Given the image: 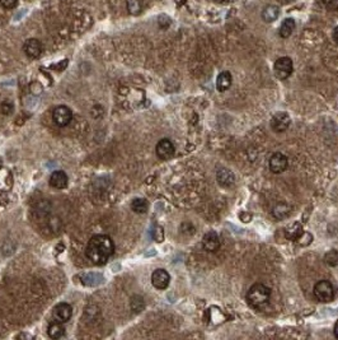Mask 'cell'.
Returning <instances> with one entry per match:
<instances>
[{
  "label": "cell",
  "mask_w": 338,
  "mask_h": 340,
  "mask_svg": "<svg viewBox=\"0 0 338 340\" xmlns=\"http://www.w3.org/2000/svg\"><path fill=\"white\" fill-rule=\"evenodd\" d=\"M115 252V243L106 235H95L89 240L85 255L95 265H103Z\"/></svg>",
  "instance_id": "obj_1"
},
{
  "label": "cell",
  "mask_w": 338,
  "mask_h": 340,
  "mask_svg": "<svg viewBox=\"0 0 338 340\" xmlns=\"http://www.w3.org/2000/svg\"><path fill=\"white\" fill-rule=\"evenodd\" d=\"M271 289L262 283H256L250 287L247 293V302L252 308L261 309L270 302Z\"/></svg>",
  "instance_id": "obj_2"
},
{
  "label": "cell",
  "mask_w": 338,
  "mask_h": 340,
  "mask_svg": "<svg viewBox=\"0 0 338 340\" xmlns=\"http://www.w3.org/2000/svg\"><path fill=\"white\" fill-rule=\"evenodd\" d=\"M314 296L321 302H331L335 298V287L329 280H319L314 286Z\"/></svg>",
  "instance_id": "obj_3"
},
{
  "label": "cell",
  "mask_w": 338,
  "mask_h": 340,
  "mask_svg": "<svg viewBox=\"0 0 338 340\" xmlns=\"http://www.w3.org/2000/svg\"><path fill=\"white\" fill-rule=\"evenodd\" d=\"M292 70H294V64H292V60L288 56L278 58L274 65L275 75L281 81L288 79L292 74Z\"/></svg>",
  "instance_id": "obj_4"
},
{
  "label": "cell",
  "mask_w": 338,
  "mask_h": 340,
  "mask_svg": "<svg viewBox=\"0 0 338 340\" xmlns=\"http://www.w3.org/2000/svg\"><path fill=\"white\" fill-rule=\"evenodd\" d=\"M288 166V157L280 153V152L272 154V157L270 158V162H268V167H270L271 172H274V174H282L284 171H286Z\"/></svg>",
  "instance_id": "obj_5"
},
{
  "label": "cell",
  "mask_w": 338,
  "mask_h": 340,
  "mask_svg": "<svg viewBox=\"0 0 338 340\" xmlns=\"http://www.w3.org/2000/svg\"><path fill=\"white\" fill-rule=\"evenodd\" d=\"M290 124V116L286 113H277L271 119V128L276 133H284V131H286L289 129Z\"/></svg>",
  "instance_id": "obj_6"
},
{
  "label": "cell",
  "mask_w": 338,
  "mask_h": 340,
  "mask_svg": "<svg viewBox=\"0 0 338 340\" xmlns=\"http://www.w3.org/2000/svg\"><path fill=\"white\" fill-rule=\"evenodd\" d=\"M73 113L66 106H58L52 113V119L58 126H66L71 121Z\"/></svg>",
  "instance_id": "obj_7"
},
{
  "label": "cell",
  "mask_w": 338,
  "mask_h": 340,
  "mask_svg": "<svg viewBox=\"0 0 338 340\" xmlns=\"http://www.w3.org/2000/svg\"><path fill=\"white\" fill-rule=\"evenodd\" d=\"M23 51L28 58L37 59L40 58L42 51H44V46H42L41 41L37 40V38H30V40L24 42Z\"/></svg>",
  "instance_id": "obj_8"
},
{
  "label": "cell",
  "mask_w": 338,
  "mask_h": 340,
  "mask_svg": "<svg viewBox=\"0 0 338 340\" xmlns=\"http://www.w3.org/2000/svg\"><path fill=\"white\" fill-rule=\"evenodd\" d=\"M156 156L159 157L160 160H169L174 156V152H176V148H174V144L170 142L169 139H162L159 143L156 144Z\"/></svg>",
  "instance_id": "obj_9"
},
{
  "label": "cell",
  "mask_w": 338,
  "mask_h": 340,
  "mask_svg": "<svg viewBox=\"0 0 338 340\" xmlns=\"http://www.w3.org/2000/svg\"><path fill=\"white\" fill-rule=\"evenodd\" d=\"M169 282H170V275L164 269H156L152 274V283L156 289L160 291L166 289L169 286Z\"/></svg>",
  "instance_id": "obj_10"
},
{
  "label": "cell",
  "mask_w": 338,
  "mask_h": 340,
  "mask_svg": "<svg viewBox=\"0 0 338 340\" xmlns=\"http://www.w3.org/2000/svg\"><path fill=\"white\" fill-rule=\"evenodd\" d=\"M73 316V308L69 303L61 302L54 308V319L60 323H68Z\"/></svg>",
  "instance_id": "obj_11"
},
{
  "label": "cell",
  "mask_w": 338,
  "mask_h": 340,
  "mask_svg": "<svg viewBox=\"0 0 338 340\" xmlns=\"http://www.w3.org/2000/svg\"><path fill=\"white\" fill-rule=\"evenodd\" d=\"M203 248L209 252H215L220 247V238L216 232L210 231L202 238Z\"/></svg>",
  "instance_id": "obj_12"
},
{
  "label": "cell",
  "mask_w": 338,
  "mask_h": 340,
  "mask_svg": "<svg viewBox=\"0 0 338 340\" xmlns=\"http://www.w3.org/2000/svg\"><path fill=\"white\" fill-rule=\"evenodd\" d=\"M50 186H52L54 189H65L68 186V176L65 174L64 171H55L54 174L50 176Z\"/></svg>",
  "instance_id": "obj_13"
},
{
  "label": "cell",
  "mask_w": 338,
  "mask_h": 340,
  "mask_svg": "<svg viewBox=\"0 0 338 340\" xmlns=\"http://www.w3.org/2000/svg\"><path fill=\"white\" fill-rule=\"evenodd\" d=\"M233 82V78H231V74L229 72H221L217 75L216 79V88L219 92H225L230 88Z\"/></svg>",
  "instance_id": "obj_14"
},
{
  "label": "cell",
  "mask_w": 338,
  "mask_h": 340,
  "mask_svg": "<svg viewBox=\"0 0 338 340\" xmlns=\"http://www.w3.org/2000/svg\"><path fill=\"white\" fill-rule=\"evenodd\" d=\"M303 226L299 223V222H294L291 223L289 227H286V231H285V235H286V238L291 240V241H296L300 235L303 233Z\"/></svg>",
  "instance_id": "obj_15"
},
{
  "label": "cell",
  "mask_w": 338,
  "mask_h": 340,
  "mask_svg": "<svg viewBox=\"0 0 338 340\" xmlns=\"http://www.w3.org/2000/svg\"><path fill=\"white\" fill-rule=\"evenodd\" d=\"M295 27H296V23H295L294 19H292V18H286V19L282 22V24H281L278 33H280V36L282 38H288L290 37L291 33L294 32Z\"/></svg>",
  "instance_id": "obj_16"
},
{
  "label": "cell",
  "mask_w": 338,
  "mask_h": 340,
  "mask_svg": "<svg viewBox=\"0 0 338 340\" xmlns=\"http://www.w3.org/2000/svg\"><path fill=\"white\" fill-rule=\"evenodd\" d=\"M47 334L51 339H60L61 337H64L65 327L62 326V323L55 321V323L51 324L50 326H48Z\"/></svg>",
  "instance_id": "obj_17"
},
{
  "label": "cell",
  "mask_w": 338,
  "mask_h": 340,
  "mask_svg": "<svg viewBox=\"0 0 338 340\" xmlns=\"http://www.w3.org/2000/svg\"><path fill=\"white\" fill-rule=\"evenodd\" d=\"M81 282L84 283L85 286H88V287L98 286L99 283L103 282V275H102V274H97V273H88V274H83V275H81Z\"/></svg>",
  "instance_id": "obj_18"
},
{
  "label": "cell",
  "mask_w": 338,
  "mask_h": 340,
  "mask_svg": "<svg viewBox=\"0 0 338 340\" xmlns=\"http://www.w3.org/2000/svg\"><path fill=\"white\" fill-rule=\"evenodd\" d=\"M278 14H280V9L276 5H268L262 12V18H263L264 22L271 23V22H275L277 19Z\"/></svg>",
  "instance_id": "obj_19"
},
{
  "label": "cell",
  "mask_w": 338,
  "mask_h": 340,
  "mask_svg": "<svg viewBox=\"0 0 338 340\" xmlns=\"http://www.w3.org/2000/svg\"><path fill=\"white\" fill-rule=\"evenodd\" d=\"M131 208H132V210L135 211V213H138V214H144V213L148 211L149 203H148L145 199H142V197H136V199L132 200Z\"/></svg>",
  "instance_id": "obj_20"
},
{
  "label": "cell",
  "mask_w": 338,
  "mask_h": 340,
  "mask_svg": "<svg viewBox=\"0 0 338 340\" xmlns=\"http://www.w3.org/2000/svg\"><path fill=\"white\" fill-rule=\"evenodd\" d=\"M289 211H290V208H289L288 204H285V203H280V204H277L276 207L274 208V215L277 219H284L286 215L289 214Z\"/></svg>",
  "instance_id": "obj_21"
},
{
  "label": "cell",
  "mask_w": 338,
  "mask_h": 340,
  "mask_svg": "<svg viewBox=\"0 0 338 340\" xmlns=\"http://www.w3.org/2000/svg\"><path fill=\"white\" fill-rule=\"evenodd\" d=\"M325 262L329 266H338V250H331L324 256Z\"/></svg>",
  "instance_id": "obj_22"
},
{
  "label": "cell",
  "mask_w": 338,
  "mask_h": 340,
  "mask_svg": "<svg viewBox=\"0 0 338 340\" xmlns=\"http://www.w3.org/2000/svg\"><path fill=\"white\" fill-rule=\"evenodd\" d=\"M131 309H134L135 312H140L144 309V301H142V297L140 296H134L131 298Z\"/></svg>",
  "instance_id": "obj_23"
},
{
  "label": "cell",
  "mask_w": 338,
  "mask_h": 340,
  "mask_svg": "<svg viewBox=\"0 0 338 340\" xmlns=\"http://www.w3.org/2000/svg\"><path fill=\"white\" fill-rule=\"evenodd\" d=\"M127 9L131 14H139L141 11V4L139 0H129L127 1Z\"/></svg>",
  "instance_id": "obj_24"
},
{
  "label": "cell",
  "mask_w": 338,
  "mask_h": 340,
  "mask_svg": "<svg viewBox=\"0 0 338 340\" xmlns=\"http://www.w3.org/2000/svg\"><path fill=\"white\" fill-rule=\"evenodd\" d=\"M311 241H313V236H311L310 233H308V232H303V233L300 235V237L296 240V242H298L300 246L310 245Z\"/></svg>",
  "instance_id": "obj_25"
},
{
  "label": "cell",
  "mask_w": 338,
  "mask_h": 340,
  "mask_svg": "<svg viewBox=\"0 0 338 340\" xmlns=\"http://www.w3.org/2000/svg\"><path fill=\"white\" fill-rule=\"evenodd\" d=\"M0 110H1V113H3L4 115H9V113H13L14 106L13 103L9 102V101H4V102H1V105H0Z\"/></svg>",
  "instance_id": "obj_26"
},
{
  "label": "cell",
  "mask_w": 338,
  "mask_h": 340,
  "mask_svg": "<svg viewBox=\"0 0 338 340\" xmlns=\"http://www.w3.org/2000/svg\"><path fill=\"white\" fill-rule=\"evenodd\" d=\"M322 3L328 11H338V0H322Z\"/></svg>",
  "instance_id": "obj_27"
},
{
  "label": "cell",
  "mask_w": 338,
  "mask_h": 340,
  "mask_svg": "<svg viewBox=\"0 0 338 340\" xmlns=\"http://www.w3.org/2000/svg\"><path fill=\"white\" fill-rule=\"evenodd\" d=\"M18 0H0V4L3 5L5 9H13L17 5Z\"/></svg>",
  "instance_id": "obj_28"
},
{
  "label": "cell",
  "mask_w": 338,
  "mask_h": 340,
  "mask_svg": "<svg viewBox=\"0 0 338 340\" xmlns=\"http://www.w3.org/2000/svg\"><path fill=\"white\" fill-rule=\"evenodd\" d=\"M333 40L338 44V26L335 28V31H333Z\"/></svg>",
  "instance_id": "obj_29"
},
{
  "label": "cell",
  "mask_w": 338,
  "mask_h": 340,
  "mask_svg": "<svg viewBox=\"0 0 338 340\" xmlns=\"http://www.w3.org/2000/svg\"><path fill=\"white\" fill-rule=\"evenodd\" d=\"M333 333H335V337L338 339V321L335 324V327H333Z\"/></svg>",
  "instance_id": "obj_30"
},
{
  "label": "cell",
  "mask_w": 338,
  "mask_h": 340,
  "mask_svg": "<svg viewBox=\"0 0 338 340\" xmlns=\"http://www.w3.org/2000/svg\"><path fill=\"white\" fill-rule=\"evenodd\" d=\"M215 1L219 4H225V3H228V1H230V0H215Z\"/></svg>",
  "instance_id": "obj_31"
},
{
  "label": "cell",
  "mask_w": 338,
  "mask_h": 340,
  "mask_svg": "<svg viewBox=\"0 0 338 340\" xmlns=\"http://www.w3.org/2000/svg\"><path fill=\"white\" fill-rule=\"evenodd\" d=\"M278 1H280V3H288L289 0H278Z\"/></svg>",
  "instance_id": "obj_32"
}]
</instances>
